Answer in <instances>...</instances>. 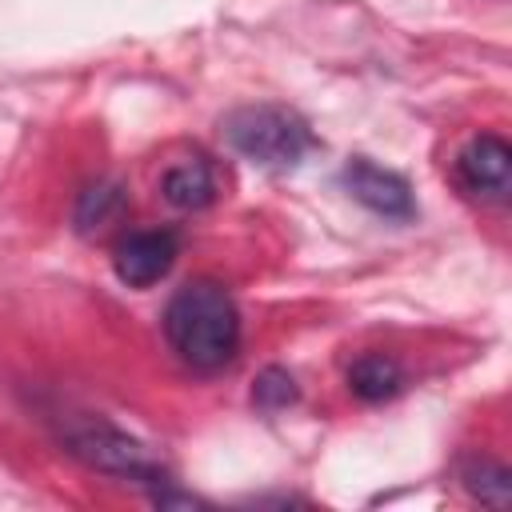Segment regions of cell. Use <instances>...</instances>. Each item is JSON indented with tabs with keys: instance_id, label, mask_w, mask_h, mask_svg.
Returning a JSON list of instances; mask_svg holds the SVG:
<instances>
[{
	"instance_id": "1",
	"label": "cell",
	"mask_w": 512,
	"mask_h": 512,
	"mask_svg": "<svg viewBox=\"0 0 512 512\" xmlns=\"http://www.w3.org/2000/svg\"><path fill=\"white\" fill-rule=\"evenodd\" d=\"M164 336L184 364L200 372L224 368L240 348V308L224 284L192 280L168 300Z\"/></svg>"
},
{
	"instance_id": "2",
	"label": "cell",
	"mask_w": 512,
	"mask_h": 512,
	"mask_svg": "<svg viewBox=\"0 0 512 512\" xmlns=\"http://www.w3.org/2000/svg\"><path fill=\"white\" fill-rule=\"evenodd\" d=\"M224 140L252 164L264 168H296L308 148L312 132L308 124L280 104H244L224 116Z\"/></svg>"
},
{
	"instance_id": "3",
	"label": "cell",
	"mask_w": 512,
	"mask_h": 512,
	"mask_svg": "<svg viewBox=\"0 0 512 512\" xmlns=\"http://www.w3.org/2000/svg\"><path fill=\"white\" fill-rule=\"evenodd\" d=\"M68 448L84 464H92L100 472H112V476H128V480H160L164 476V468H160V460L152 456L148 444H140L136 436H128V432H120L104 420L72 424L68 428Z\"/></svg>"
},
{
	"instance_id": "4",
	"label": "cell",
	"mask_w": 512,
	"mask_h": 512,
	"mask_svg": "<svg viewBox=\"0 0 512 512\" xmlns=\"http://www.w3.org/2000/svg\"><path fill=\"white\" fill-rule=\"evenodd\" d=\"M180 240L168 228H148V232H128L116 252H112V268L116 280L128 288H152L156 280L168 276V268L176 264Z\"/></svg>"
},
{
	"instance_id": "5",
	"label": "cell",
	"mask_w": 512,
	"mask_h": 512,
	"mask_svg": "<svg viewBox=\"0 0 512 512\" xmlns=\"http://www.w3.org/2000/svg\"><path fill=\"white\" fill-rule=\"evenodd\" d=\"M344 188L352 192V200H360L364 208H372L376 216H388V220H412L416 216V200H412V188L400 172L392 168H380L364 156L348 160L344 164Z\"/></svg>"
},
{
	"instance_id": "6",
	"label": "cell",
	"mask_w": 512,
	"mask_h": 512,
	"mask_svg": "<svg viewBox=\"0 0 512 512\" xmlns=\"http://www.w3.org/2000/svg\"><path fill=\"white\" fill-rule=\"evenodd\" d=\"M456 176L460 184L472 192V196H484V200H508V188H512V148L484 132V136H472L460 156H456Z\"/></svg>"
},
{
	"instance_id": "7",
	"label": "cell",
	"mask_w": 512,
	"mask_h": 512,
	"mask_svg": "<svg viewBox=\"0 0 512 512\" xmlns=\"http://www.w3.org/2000/svg\"><path fill=\"white\" fill-rule=\"evenodd\" d=\"M160 192H164V200H168L172 208H184V212L212 204V196H216V176H212V164H208L204 156L176 160V164L164 172Z\"/></svg>"
},
{
	"instance_id": "8",
	"label": "cell",
	"mask_w": 512,
	"mask_h": 512,
	"mask_svg": "<svg viewBox=\"0 0 512 512\" xmlns=\"http://www.w3.org/2000/svg\"><path fill=\"white\" fill-rule=\"evenodd\" d=\"M348 388H352L360 400L380 404V400H392V396L404 388V372H400V364H396L392 356L368 352V356H360V360L348 368Z\"/></svg>"
},
{
	"instance_id": "9",
	"label": "cell",
	"mask_w": 512,
	"mask_h": 512,
	"mask_svg": "<svg viewBox=\"0 0 512 512\" xmlns=\"http://www.w3.org/2000/svg\"><path fill=\"white\" fill-rule=\"evenodd\" d=\"M120 212H124V188L112 184V180H100V184H92V188L80 192L76 228H80L84 236H92V232H100L104 224H112Z\"/></svg>"
},
{
	"instance_id": "10",
	"label": "cell",
	"mask_w": 512,
	"mask_h": 512,
	"mask_svg": "<svg viewBox=\"0 0 512 512\" xmlns=\"http://www.w3.org/2000/svg\"><path fill=\"white\" fill-rule=\"evenodd\" d=\"M464 484L472 496H480L484 504H508L512 500V476L504 464L496 460H472L464 468Z\"/></svg>"
},
{
	"instance_id": "11",
	"label": "cell",
	"mask_w": 512,
	"mask_h": 512,
	"mask_svg": "<svg viewBox=\"0 0 512 512\" xmlns=\"http://www.w3.org/2000/svg\"><path fill=\"white\" fill-rule=\"evenodd\" d=\"M296 396H300V388H296V380H292L288 368H264L256 376V384H252V400L264 412H280V408L296 404Z\"/></svg>"
}]
</instances>
